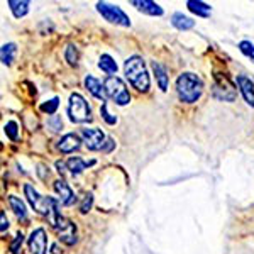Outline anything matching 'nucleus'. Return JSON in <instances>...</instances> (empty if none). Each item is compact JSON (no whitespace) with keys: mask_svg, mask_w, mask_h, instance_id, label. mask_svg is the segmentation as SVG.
<instances>
[{"mask_svg":"<svg viewBox=\"0 0 254 254\" xmlns=\"http://www.w3.org/2000/svg\"><path fill=\"white\" fill-rule=\"evenodd\" d=\"M239 49H241V53H243L246 58L254 61V44L251 43V41H241Z\"/></svg>","mask_w":254,"mask_h":254,"instance_id":"nucleus-27","label":"nucleus"},{"mask_svg":"<svg viewBox=\"0 0 254 254\" xmlns=\"http://www.w3.org/2000/svg\"><path fill=\"white\" fill-rule=\"evenodd\" d=\"M55 190H56V193L60 195L61 205L69 207V205H73V203H75L76 196H75V193H73V190L69 188V185L66 183V180H64V178L56 180V182H55Z\"/></svg>","mask_w":254,"mask_h":254,"instance_id":"nucleus-10","label":"nucleus"},{"mask_svg":"<svg viewBox=\"0 0 254 254\" xmlns=\"http://www.w3.org/2000/svg\"><path fill=\"white\" fill-rule=\"evenodd\" d=\"M81 146V141L80 137L76 136V134H64L63 137L58 141V149L61 153L64 154H69V153H75V151H78Z\"/></svg>","mask_w":254,"mask_h":254,"instance_id":"nucleus-13","label":"nucleus"},{"mask_svg":"<svg viewBox=\"0 0 254 254\" xmlns=\"http://www.w3.org/2000/svg\"><path fill=\"white\" fill-rule=\"evenodd\" d=\"M48 237L43 227H38L29 236V251L31 254H46Z\"/></svg>","mask_w":254,"mask_h":254,"instance_id":"nucleus-9","label":"nucleus"},{"mask_svg":"<svg viewBox=\"0 0 254 254\" xmlns=\"http://www.w3.org/2000/svg\"><path fill=\"white\" fill-rule=\"evenodd\" d=\"M98 68L102 69L104 73H107L109 76H114L117 73V63L114 61V58L110 55H102L100 56V61H98Z\"/></svg>","mask_w":254,"mask_h":254,"instance_id":"nucleus-22","label":"nucleus"},{"mask_svg":"<svg viewBox=\"0 0 254 254\" xmlns=\"http://www.w3.org/2000/svg\"><path fill=\"white\" fill-rule=\"evenodd\" d=\"M64 58L71 66H76L78 64V49H76L75 44H68L66 49H64Z\"/></svg>","mask_w":254,"mask_h":254,"instance_id":"nucleus-24","label":"nucleus"},{"mask_svg":"<svg viewBox=\"0 0 254 254\" xmlns=\"http://www.w3.org/2000/svg\"><path fill=\"white\" fill-rule=\"evenodd\" d=\"M0 220H2V225H0V231L2 232H5L7 229H9V220H7V217H5V212H0Z\"/></svg>","mask_w":254,"mask_h":254,"instance_id":"nucleus-32","label":"nucleus"},{"mask_svg":"<svg viewBox=\"0 0 254 254\" xmlns=\"http://www.w3.org/2000/svg\"><path fill=\"white\" fill-rule=\"evenodd\" d=\"M97 10L110 24H117L122 27H130V19L119 5H112L107 2H97Z\"/></svg>","mask_w":254,"mask_h":254,"instance_id":"nucleus-6","label":"nucleus"},{"mask_svg":"<svg viewBox=\"0 0 254 254\" xmlns=\"http://www.w3.org/2000/svg\"><path fill=\"white\" fill-rule=\"evenodd\" d=\"M151 66H153V71H154V76H156V80H158L159 88H161L163 92H166V90H168V83H170L166 68L163 66L159 61H153V63H151Z\"/></svg>","mask_w":254,"mask_h":254,"instance_id":"nucleus-19","label":"nucleus"},{"mask_svg":"<svg viewBox=\"0 0 254 254\" xmlns=\"http://www.w3.org/2000/svg\"><path fill=\"white\" fill-rule=\"evenodd\" d=\"M3 130H5L7 137L10 139V141H17L19 139V126L15 121H9L5 124V127H3Z\"/></svg>","mask_w":254,"mask_h":254,"instance_id":"nucleus-26","label":"nucleus"},{"mask_svg":"<svg viewBox=\"0 0 254 254\" xmlns=\"http://www.w3.org/2000/svg\"><path fill=\"white\" fill-rule=\"evenodd\" d=\"M100 114H102V119H104L105 122H107L109 126H114V124H117V117H114L112 114L107 110V102L105 104H102V107H100Z\"/></svg>","mask_w":254,"mask_h":254,"instance_id":"nucleus-28","label":"nucleus"},{"mask_svg":"<svg viewBox=\"0 0 254 254\" xmlns=\"http://www.w3.org/2000/svg\"><path fill=\"white\" fill-rule=\"evenodd\" d=\"M171 24H173V27H176L178 31H190L191 27L195 26V20L185 14H182V12H175V14L171 15Z\"/></svg>","mask_w":254,"mask_h":254,"instance_id":"nucleus-17","label":"nucleus"},{"mask_svg":"<svg viewBox=\"0 0 254 254\" xmlns=\"http://www.w3.org/2000/svg\"><path fill=\"white\" fill-rule=\"evenodd\" d=\"M68 116L73 124H85L92 121V110L88 102L80 93H71L68 100Z\"/></svg>","mask_w":254,"mask_h":254,"instance_id":"nucleus-4","label":"nucleus"},{"mask_svg":"<svg viewBox=\"0 0 254 254\" xmlns=\"http://www.w3.org/2000/svg\"><path fill=\"white\" fill-rule=\"evenodd\" d=\"M53 254H63V253H60V246L58 244H53Z\"/></svg>","mask_w":254,"mask_h":254,"instance_id":"nucleus-35","label":"nucleus"},{"mask_svg":"<svg viewBox=\"0 0 254 254\" xmlns=\"http://www.w3.org/2000/svg\"><path fill=\"white\" fill-rule=\"evenodd\" d=\"M15 53H17V46H15L14 43L3 44L2 49H0V58H2V63L7 64V66H10L12 61H14V58H15Z\"/></svg>","mask_w":254,"mask_h":254,"instance_id":"nucleus-23","label":"nucleus"},{"mask_svg":"<svg viewBox=\"0 0 254 254\" xmlns=\"http://www.w3.org/2000/svg\"><path fill=\"white\" fill-rule=\"evenodd\" d=\"M51 225H53V229H56V231H58L60 241L63 244L73 246L76 241H78V239H76V227H75V224H73L71 220H68V219H64V217L58 215L51 222Z\"/></svg>","mask_w":254,"mask_h":254,"instance_id":"nucleus-7","label":"nucleus"},{"mask_svg":"<svg viewBox=\"0 0 254 254\" xmlns=\"http://www.w3.org/2000/svg\"><path fill=\"white\" fill-rule=\"evenodd\" d=\"M219 90H222L219 98L222 100H227V102H232L236 98V90L229 83L227 78H222L220 75H215V85H214V93H219Z\"/></svg>","mask_w":254,"mask_h":254,"instance_id":"nucleus-12","label":"nucleus"},{"mask_svg":"<svg viewBox=\"0 0 254 254\" xmlns=\"http://www.w3.org/2000/svg\"><path fill=\"white\" fill-rule=\"evenodd\" d=\"M124 71L126 78L129 80V83L139 92H147L151 87L149 81V73H147L146 63L141 56H130L124 63Z\"/></svg>","mask_w":254,"mask_h":254,"instance_id":"nucleus-1","label":"nucleus"},{"mask_svg":"<svg viewBox=\"0 0 254 254\" xmlns=\"http://www.w3.org/2000/svg\"><path fill=\"white\" fill-rule=\"evenodd\" d=\"M58 107H60V98L55 97V98H51V100L44 102V104L41 105V110H43L44 114H48V116H55Z\"/></svg>","mask_w":254,"mask_h":254,"instance_id":"nucleus-25","label":"nucleus"},{"mask_svg":"<svg viewBox=\"0 0 254 254\" xmlns=\"http://www.w3.org/2000/svg\"><path fill=\"white\" fill-rule=\"evenodd\" d=\"M104 88H105L107 97L112 98L121 107H124V105H127L130 102V95H129V92H127L124 81L121 78H117V76H107V78L104 80Z\"/></svg>","mask_w":254,"mask_h":254,"instance_id":"nucleus-5","label":"nucleus"},{"mask_svg":"<svg viewBox=\"0 0 254 254\" xmlns=\"http://www.w3.org/2000/svg\"><path fill=\"white\" fill-rule=\"evenodd\" d=\"M81 137H83L85 146L88 147L90 151H104V146L107 142V137L97 127H92V129H81Z\"/></svg>","mask_w":254,"mask_h":254,"instance_id":"nucleus-8","label":"nucleus"},{"mask_svg":"<svg viewBox=\"0 0 254 254\" xmlns=\"http://www.w3.org/2000/svg\"><path fill=\"white\" fill-rule=\"evenodd\" d=\"M92 205H93V195L87 193V195H85V198H83V202H81V205H80V212H81V214H87V212H90Z\"/></svg>","mask_w":254,"mask_h":254,"instance_id":"nucleus-30","label":"nucleus"},{"mask_svg":"<svg viewBox=\"0 0 254 254\" xmlns=\"http://www.w3.org/2000/svg\"><path fill=\"white\" fill-rule=\"evenodd\" d=\"M9 203H10V207H12V210H14V214L15 217H17L19 220H22V222H27V208L26 205H24V202L19 198V196H15V195H10L9 196Z\"/></svg>","mask_w":254,"mask_h":254,"instance_id":"nucleus-20","label":"nucleus"},{"mask_svg":"<svg viewBox=\"0 0 254 254\" xmlns=\"http://www.w3.org/2000/svg\"><path fill=\"white\" fill-rule=\"evenodd\" d=\"M237 87H239L241 93H243L244 100L248 102L251 107H254V85L249 78H246L244 75L237 76Z\"/></svg>","mask_w":254,"mask_h":254,"instance_id":"nucleus-15","label":"nucleus"},{"mask_svg":"<svg viewBox=\"0 0 254 254\" xmlns=\"http://www.w3.org/2000/svg\"><path fill=\"white\" fill-rule=\"evenodd\" d=\"M176 93L178 98L185 104H193L203 93V81L195 73H182L176 80Z\"/></svg>","mask_w":254,"mask_h":254,"instance_id":"nucleus-2","label":"nucleus"},{"mask_svg":"<svg viewBox=\"0 0 254 254\" xmlns=\"http://www.w3.org/2000/svg\"><path fill=\"white\" fill-rule=\"evenodd\" d=\"M130 5H134L142 14L153 15V17H161L165 14L163 7L156 2H151V0H130Z\"/></svg>","mask_w":254,"mask_h":254,"instance_id":"nucleus-11","label":"nucleus"},{"mask_svg":"<svg viewBox=\"0 0 254 254\" xmlns=\"http://www.w3.org/2000/svg\"><path fill=\"white\" fill-rule=\"evenodd\" d=\"M187 7L190 12H193L196 17H210V12H212V7L208 5L205 2H200V0H188L187 2Z\"/></svg>","mask_w":254,"mask_h":254,"instance_id":"nucleus-16","label":"nucleus"},{"mask_svg":"<svg viewBox=\"0 0 254 254\" xmlns=\"http://www.w3.org/2000/svg\"><path fill=\"white\" fill-rule=\"evenodd\" d=\"M92 165H95V161H83L81 158H69L68 159V163H66V166H68V170H69V173H71L73 176H78L83 173L85 170H87L88 166H92Z\"/></svg>","mask_w":254,"mask_h":254,"instance_id":"nucleus-18","label":"nucleus"},{"mask_svg":"<svg viewBox=\"0 0 254 254\" xmlns=\"http://www.w3.org/2000/svg\"><path fill=\"white\" fill-rule=\"evenodd\" d=\"M7 5L10 7V12L15 19H20L29 12V2L27 0H9Z\"/></svg>","mask_w":254,"mask_h":254,"instance_id":"nucleus-21","label":"nucleus"},{"mask_svg":"<svg viewBox=\"0 0 254 254\" xmlns=\"http://www.w3.org/2000/svg\"><path fill=\"white\" fill-rule=\"evenodd\" d=\"M85 87H87V90L93 97L105 104V95H107V93H105L104 83H102L100 80H97L93 75H87L85 76Z\"/></svg>","mask_w":254,"mask_h":254,"instance_id":"nucleus-14","label":"nucleus"},{"mask_svg":"<svg viewBox=\"0 0 254 254\" xmlns=\"http://www.w3.org/2000/svg\"><path fill=\"white\" fill-rule=\"evenodd\" d=\"M114 147H116V142H114V139H107V142H105L104 151H102V153H110Z\"/></svg>","mask_w":254,"mask_h":254,"instance_id":"nucleus-33","label":"nucleus"},{"mask_svg":"<svg viewBox=\"0 0 254 254\" xmlns=\"http://www.w3.org/2000/svg\"><path fill=\"white\" fill-rule=\"evenodd\" d=\"M24 193L27 196V202L31 203V207L34 208L38 214L46 215L49 220H55L58 217V202L55 198H49V196H41L38 191L34 190V187L26 183L24 185Z\"/></svg>","mask_w":254,"mask_h":254,"instance_id":"nucleus-3","label":"nucleus"},{"mask_svg":"<svg viewBox=\"0 0 254 254\" xmlns=\"http://www.w3.org/2000/svg\"><path fill=\"white\" fill-rule=\"evenodd\" d=\"M56 168H58V173L61 175V178H63V175L66 173V170H68V166L64 165L63 161H56Z\"/></svg>","mask_w":254,"mask_h":254,"instance_id":"nucleus-34","label":"nucleus"},{"mask_svg":"<svg viewBox=\"0 0 254 254\" xmlns=\"http://www.w3.org/2000/svg\"><path fill=\"white\" fill-rule=\"evenodd\" d=\"M22 243H24V236L19 232V234L15 236L14 243L10 244V251H12V254H19V249H20V246H22Z\"/></svg>","mask_w":254,"mask_h":254,"instance_id":"nucleus-31","label":"nucleus"},{"mask_svg":"<svg viewBox=\"0 0 254 254\" xmlns=\"http://www.w3.org/2000/svg\"><path fill=\"white\" fill-rule=\"evenodd\" d=\"M48 126L53 132H60V130L63 129V121H61V117L58 116H51L48 119Z\"/></svg>","mask_w":254,"mask_h":254,"instance_id":"nucleus-29","label":"nucleus"}]
</instances>
